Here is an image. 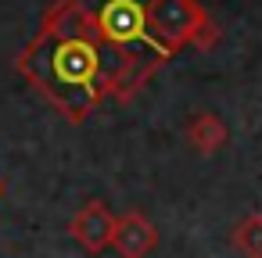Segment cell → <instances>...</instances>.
<instances>
[{"mask_svg": "<svg viewBox=\"0 0 262 258\" xmlns=\"http://www.w3.org/2000/svg\"><path fill=\"white\" fill-rule=\"evenodd\" d=\"M112 247L119 251V258H147L158 247V229L144 212H122L115 219Z\"/></svg>", "mask_w": 262, "mask_h": 258, "instance_id": "cell-3", "label": "cell"}, {"mask_svg": "<svg viewBox=\"0 0 262 258\" xmlns=\"http://www.w3.org/2000/svg\"><path fill=\"white\" fill-rule=\"evenodd\" d=\"M230 244L244 258H262V212H251V215L237 219L233 229H230Z\"/></svg>", "mask_w": 262, "mask_h": 258, "instance_id": "cell-5", "label": "cell"}, {"mask_svg": "<svg viewBox=\"0 0 262 258\" xmlns=\"http://www.w3.org/2000/svg\"><path fill=\"white\" fill-rule=\"evenodd\" d=\"M115 219H119V215H112V208H108L101 197H90V201L72 215L69 233H72V240H76L86 254H101V251L112 247Z\"/></svg>", "mask_w": 262, "mask_h": 258, "instance_id": "cell-2", "label": "cell"}, {"mask_svg": "<svg viewBox=\"0 0 262 258\" xmlns=\"http://www.w3.org/2000/svg\"><path fill=\"white\" fill-rule=\"evenodd\" d=\"M169 58L151 0H54L18 72L76 126L108 97L133 101Z\"/></svg>", "mask_w": 262, "mask_h": 258, "instance_id": "cell-1", "label": "cell"}, {"mask_svg": "<svg viewBox=\"0 0 262 258\" xmlns=\"http://www.w3.org/2000/svg\"><path fill=\"white\" fill-rule=\"evenodd\" d=\"M183 136H187L190 151H198V154H205V158H208V154H219V151L226 147L230 129H226V122H223L215 111H198V115L187 122Z\"/></svg>", "mask_w": 262, "mask_h": 258, "instance_id": "cell-4", "label": "cell"}]
</instances>
